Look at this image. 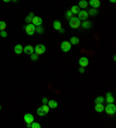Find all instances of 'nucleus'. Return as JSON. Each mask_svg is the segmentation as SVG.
Segmentation results:
<instances>
[{"instance_id":"obj_1","label":"nucleus","mask_w":116,"mask_h":128,"mask_svg":"<svg viewBox=\"0 0 116 128\" xmlns=\"http://www.w3.org/2000/svg\"><path fill=\"white\" fill-rule=\"evenodd\" d=\"M69 25L73 29H79L81 25V21L78 18H76V16H72V18L69 20Z\"/></svg>"},{"instance_id":"obj_2","label":"nucleus","mask_w":116,"mask_h":128,"mask_svg":"<svg viewBox=\"0 0 116 128\" xmlns=\"http://www.w3.org/2000/svg\"><path fill=\"white\" fill-rule=\"evenodd\" d=\"M108 115H114L116 113V106L114 103H109L107 104V106H105V110H103Z\"/></svg>"},{"instance_id":"obj_3","label":"nucleus","mask_w":116,"mask_h":128,"mask_svg":"<svg viewBox=\"0 0 116 128\" xmlns=\"http://www.w3.org/2000/svg\"><path fill=\"white\" fill-rule=\"evenodd\" d=\"M49 111H50V107L48 106V104H43L42 106L37 109V114L39 117H44V115H46L49 113Z\"/></svg>"},{"instance_id":"obj_4","label":"nucleus","mask_w":116,"mask_h":128,"mask_svg":"<svg viewBox=\"0 0 116 128\" xmlns=\"http://www.w3.org/2000/svg\"><path fill=\"white\" fill-rule=\"evenodd\" d=\"M46 51V47L43 45V44H39L34 47V52H35L37 55H41V54H44V52Z\"/></svg>"},{"instance_id":"obj_5","label":"nucleus","mask_w":116,"mask_h":128,"mask_svg":"<svg viewBox=\"0 0 116 128\" xmlns=\"http://www.w3.org/2000/svg\"><path fill=\"white\" fill-rule=\"evenodd\" d=\"M71 49H72V45H71V43L69 40L62 42V44H60V50L63 51V52H69Z\"/></svg>"},{"instance_id":"obj_6","label":"nucleus","mask_w":116,"mask_h":128,"mask_svg":"<svg viewBox=\"0 0 116 128\" xmlns=\"http://www.w3.org/2000/svg\"><path fill=\"white\" fill-rule=\"evenodd\" d=\"M35 25L33 24V23H28V24L25 27V30H26V34L29 36H33L34 34H35Z\"/></svg>"},{"instance_id":"obj_7","label":"nucleus","mask_w":116,"mask_h":128,"mask_svg":"<svg viewBox=\"0 0 116 128\" xmlns=\"http://www.w3.org/2000/svg\"><path fill=\"white\" fill-rule=\"evenodd\" d=\"M23 120L26 121V124H27V127L29 128V125L32 124L33 121H35V119H34V115H33L32 113H26L25 117H23Z\"/></svg>"},{"instance_id":"obj_8","label":"nucleus","mask_w":116,"mask_h":128,"mask_svg":"<svg viewBox=\"0 0 116 128\" xmlns=\"http://www.w3.org/2000/svg\"><path fill=\"white\" fill-rule=\"evenodd\" d=\"M88 16H89V15H88L87 11H84V9L79 11V13H78V18H79L80 21H85V20H87Z\"/></svg>"},{"instance_id":"obj_9","label":"nucleus","mask_w":116,"mask_h":128,"mask_svg":"<svg viewBox=\"0 0 116 128\" xmlns=\"http://www.w3.org/2000/svg\"><path fill=\"white\" fill-rule=\"evenodd\" d=\"M88 5H89L92 8L98 9V8H100V5H101V2H100V0H89V1H88Z\"/></svg>"},{"instance_id":"obj_10","label":"nucleus","mask_w":116,"mask_h":128,"mask_svg":"<svg viewBox=\"0 0 116 128\" xmlns=\"http://www.w3.org/2000/svg\"><path fill=\"white\" fill-rule=\"evenodd\" d=\"M32 23L35 25V27H37V25H42L43 20H42V18H39V16H34L33 20H32Z\"/></svg>"},{"instance_id":"obj_11","label":"nucleus","mask_w":116,"mask_h":128,"mask_svg":"<svg viewBox=\"0 0 116 128\" xmlns=\"http://www.w3.org/2000/svg\"><path fill=\"white\" fill-rule=\"evenodd\" d=\"M105 102H107V104H109V103H114V102H115V98H114V96H113V93H112V92H107V93H106Z\"/></svg>"},{"instance_id":"obj_12","label":"nucleus","mask_w":116,"mask_h":128,"mask_svg":"<svg viewBox=\"0 0 116 128\" xmlns=\"http://www.w3.org/2000/svg\"><path fill=\"white\" fill-rule=\"evenodd\" d=\"M88 62H89V60H88L87 57H81L80 59H79V65H80L81 67H86V66H88Z\"/></svg>"},{"instance_id":"obj_13","label":"nucleus","mask_w":116,"mask_h":128,"mask_svg":"<svg viewBox=\"0 0 116 128\" xmlns=\"http://www.w3.org/2000/svg\"><path fill=\"white\" fill-rule=\"evenodd\" d=\"M81 27L84 29H91L92 27H93V23H92L91 21H88V20H85V21H82V23H81Z\"/></svg>"},{"instance_id":"obj_14","label":"nucleus","mask_w":116,"mask_h":128,"mask_svg":"<svg viewBox=\"0 0 116 128\" xmlns=\"http://www.w3.org/2000/svg\"><path fill=\"white\" fill-rule=\"evenodd\" d=\"M23 52H25L26 54H30L34 52V46H32V45H27V46H25L23 47Z\"/></svg>"},{"instance_id":"obj_15","label":"nucleus","mask_w":116,"mask_h":128,"mask_svg":"<svg viewBox=\"0 0 116 128\" xmlns=\"http://www.w3.org/2000/svg\"><path fill=\"white\" fill-rule=\"evenodd\" d=\"M103 110H105L103 103H98V104H95V111H96L98 113H101V112H103Z\"/></svg>"},{"instance_id":"obj_16","label":"nucleus","mask_w":116,"mask_h":128,"mask_svg":"<svg viewBox=\"0 0 116 128\" xmlns=\"http://www.w3.org/2000/svg\"><path fill=\"white\" fill-rule=\"evenodd\" d=\"M14 52L16 54H21L22 52H23V46H22L21 44H16L14 47Z\"/></svg>"},{"instance_id":"obj_17","label":"nucleus","mask_w":116,"mask_h":128,"mask_svg":"<svg viewBox=\"0 0 116 128\" xmlns=\"http://www.w3.org/2000/svg\"><path fill=\"white\" fill-rule=\"evenodd\" d=\"M78 6H79V8H81V9H85V8H87V6H88V1L87 0H80L79 4H78Z\"/></svg>"},{"instance_id":"obj_18","label":"nucleus","mask_w":116,"mask_h":128,"mask_svg":"<svg viewBox=\"0 0 116 128\" xmlns=\"http://www.w3.org/2000/svg\"><path fill=\"white\" fill-rule=\"evenodd\" d=\"M48 106L50 107V109H56L57 106H58V102L57 100H48Z\"/></svg>"},{"instance_id":"obj_19","label":"nucleus","mask_w":116,"mask_h":128,"mask_svg":"<svg viewBox=\"0 0 116 128\" xmlns=\"http://www.w3.org/2000/svg\"><path fill=\"white\" fill-rule=\"evenodd\" d=\"M63 27H62V23H60V21H58V20H56V21H53V29H56L57 31L59 30V29H62Z\"/></svg>"},{"instance_id":"obj_20","label":"nucleus","mask_w":116,"mask_h":128,"mask_svg":"<svg viewBox=\"0 0 116 128\" xmlns=\"http://www.w3.org/2000/svg\"><path fill=\"white\" fill-rule=\"evenodd\" d=\"M69 42L71 43V45H78L80 40H79V38H78V37H71Z\"/></svg>"},{"instance_id":"obj_21","label":"nucleus","mask_w":116,"mask_h":128,"mask_svg":"<svg viewBox=\"0 0 116 128\" xmlns=\"http://www.w3.org/2000/svg\"><path fill=\"white\" fill-rule=\"evenodd\" d=\"M71 12H72V14H78V13H79V11H80V8H79V6H78V5H74V6H72V7H71V9H70Z\"/></svg>"},{"instance_id":"obj_22","label":"nucleus","mask_w":116,"mask_h":128,"mask_svg":"<svg viewBox=\"0 0 116 128\" xmlns=\"http://www.w3.org/2000/svg\"><path fill=\"white\" fill-rule=\"evenodd\" d=\"M35 15H34V13H29L27 16H26V22L27 23H32V20H33V18H34Z\"/></svg>"},{"instance_id":"obj_23","label":"nucleus","mask_w":116,"mask_h":128,"mask_svg":"<svg viewBox=\"0 0 116 128\" xmlns=\"http://www.w3.org/2000/svg\"><path fill=\"white\" fill-rule=\"evenodd\" d=\"M87 13H88V15H91V16H95V15H98V9L92 8V9H88Z\"/></svg>"},{"instance_id":"obj_24","label":"nucleus","mask_w":116,"mask_h":128,"mask_svg":"<svg viewBox=\"0 0 116 128\" xmlns=\"http://www.w3.org/2000/svg\"><path fill=\"white\" fill-rule=\"evenodd\" d=\"M29 128H41V125L39 122H35V121H33L32 124L29 125Z\"/></svg>"},{"instance_id":"obj_25","label":"nucleus","mask_w":116,"mask_h":128,"mask_svg":"<svg viewBox=\"0 0 116 128\" xmlns=\"http://www.w3.org/2000/svg\"><path fill=\"white\" fill-rule=\"evenodd\" d=\"M7 28V24H6V22L5 21H0V31H2V30H6Z\"/></svg>"},{"instance_id":"obj_26","label":"nucleus","mask_w":116,"mask_h":128,"mask_svg":"<svg viewBox=\"0 0 116 128\" xmlns=\"http://www.w3.org/2000/svg\"><path fill=\"white\" fill-rule=\"evenodd\" d=\"M35 32H37V34H43L44 32V29L42 28V25H37L35 28Z\"/></svg>"},{"instance_id":"obj_27","label":"nucleus","mask_w":116,"mask_h":128,"mask_svg":"<svg viewBox=\"0 0 116 128\" xmlns=\"http://www.w3.org/2000/svg\"><path fill=\"white\" fill-rule=\"evenodd\" d=\"M103 102H105V97L98 96L96 98H95V104H98V103H103Z\"/></svg>"},{"instance_id":"obj_28","label":"nucleus","mask_w":116,"mask_h":128,"mask_svg":"<svg viewBox=\"0 0 116 128\" xmlns=\"http://www.w3.org/2000/svg\"><path fill=\"white\" fill-rule=\"evenodd\" d=\"M39 55H37V54H36L35 52H33V53L30 54V59H32L33 61H36L37 59H39Z\"/></svg>"},{"instance_id":"obj_29","label":"nucleus","mask_w":116,"mask_h":128,"mask_svg":"<svg viewBox=\"0 0 116 128\" xmlns=\"http://www.w3.org/2000/svg\"><path fill=\"white\" fill-rule=\"evenodd\" d=\"M65 16H66L67 20H70V18L73 16V14H72V12H71V11H67L66 13H65Z\"/></svg>"},{"instance_id":"obj_30","label":"nucleus","mask_w":116,"mask_h":128,"mask_svg":"<svg viewBox=\"0 0 116 128\" xmlns=\"http://www.w3.org/2000/svg\"><path fill=\"white\" fill-rule=\"evenodd\" d=\"M0 36H1V37H7V31H6V30H2V31H0Z\"/></svg>"},{"instance_id":"obj_31","label":"nucleus","mask_w":116,"mask_h":128,"mask_svg":"<svg viewBox=\"0 0 116 128\" xmlns=\"http://www.w3.org/2000/svg\"><path fill=\"white\" fill-rule=\"evenodd\" d=\"M79 72H80L81 74H84V73H85V67H81V66H80V67H79Z\"/></svg>"},{"instance_id":"obj_32","label":"nucleus","mask_w":116,"mask_h":128,"mask_svg":"<svg viewBox=\"0 0 116 128\" xmlns=\"http://www.w3.org/2000/svg\"><path fill=\"white\" fill-rule=\"evenodd\" d=\"M42 103H43V104H48V98L43 97V98H42Z\"/></svg>"},{"instance_id":"obj_33","label":"nucleus","mask_w":116,"mask_h":128,"mask_svg":"<svg viewBox=\"0 0 116 128\" xmlns=\"http://www.w3.org/2000/svg\"><path fill=\"white\" fill-rule=\"evenodd\" d=\"M58 31H59L60 34H64V32H65V30H64V29L62 28V29H59V30H58Z\"/></svg>"},{"instance_id":"obj_34","label":"nucleus","mask_w":116,"mask_h":128,"mask_svg":"<svg viewBox=\"0 0 116 128\" xmlns=\"http://www.w3.org/2000/svg\"><path fill=\"white\" fill-rule=\"evenodd\" d=\"M109 1H110L112 4H115V2H116V0H109Z\"/></svg>"},{"instance_id":"obj_35","label":"nucleus","mask_w":116,"mask_h":128,"mask_svg":"<svg viewBox=\"0 0 116 128\" xmlns=\"http://www.w3.org/2000/svg\"><path fill=\"white\" fill-rule=\"evenodd\" d=\"M2 1H4V2H11L12 0H2Z\"/></svg>"},{"instance_id":"obj_36","label":"nucleus","mask_w":116,"mask_h":128,"mask_svg":"<svg viewBox=\"0 0 116 128\" xmlns=\"http://www.w3.org/2000/svg\"><path fill=\"white\" fill-rule=\"evenodd\" d=\"M12 1H13V2H18V0H12Z\"/></svg>"},{"instance_id":"obj_37","label":"nucleus","mask_w":116,"mask_h":128,"mask_svg":"<svg viewBox=\"0 0 116 128\" xmlns=\"http://www.w3.org/2000/svg\"><path fill=\"white\" fill-rule=\"evenodd\" d=\"M0 111H1V105H0Z\"/></svg>"}]
</instances>
